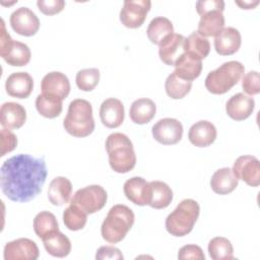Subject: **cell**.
<instances>
[{
  "label": "cell",
  "mask_w": 260,
  "mask_h": 260,
  "mask_svg": "<svg viewBox=\"0 0 260 260\" xmlns=\"http://www.w3.org/2000/svg\"><path fill=\"white\" fill-rule=\"evenodd\" d=\"M242 44L240 31L232 26L223 27L214 38V48L217 54L230 56L239 51Z\"/></svg>",
  "instance_id": "cell-18"
},
{
  "label": "cell",
  "mask_w": 260,
  "mask_h": 260,
  "mask_svg": "<svg viewBox=\"0 0 260 260\" xmlns=\"http://www.w3.org/2000/svg\"><path fill=\"white\" fill-rule=\"evenodd\" d=\"M192 87V81L184 80L176 75L175 72H172L166 79L165 89L167 94L174 100L183 99L189 93Z\"/></svg>",
  "instance_id": "cell-34"
},
{
  "label": "cell",
  "mask_w": 260,
  "mask_h": 260,
  "mask_svg": "<svg viewBox=\"0 0 260 260\" xmlns=\"http://www.w3.org/2000/svg\"><path fill=\"white\" fill-rule=\"evenodd\" d=\"M149 184L151 193L148 205L154 209L168 207L173 200V191L171 187L162 181H151Z\"/></svg>",
  "instance_id": "cell-29"
},
{
  "label": "cell",
  "mask_w": 260,
  "mask_h": 260,
  "mask_svg": "<svg viewBox=\"0 0 260 260\" xmlns=\"http://www.w3.org/2000/svg\"><path fill=\"white\" fill-rule=\"evenodd\" d=\"M244 72L245 67L241 62H224L207 74L204 82L205 87L213 94H223L240 81Z\"/></svg>",
  "instance_id": "cell-6"
},
{
  "label": "cell",
  "mask_w": 260,
  "mask_h": 260,
  "mask_svg": "<svg viewBox=\"0 0 260 260\" xmlns=\"http://www.w3.org/2000/svg\"><path fill=\"white\" fill-rule=\"evenodd\" d=\"M208 253L213 260L234 259V248L230 240L224 237H215L208 243Z\"/></svg>",
  "instance_id": "cell-32"
},
{
  "label": "cell",
  "mask_w": 260,
  "mask_h": 260,
  "mask_svg": "<svg viewBox=\"0 0 260 260\" xmlns=\"http://www.w3.org/2000/svg\"><path fill=\"white\" fill-rule=\"evenodd\" d=\"M210 51V44L207 38L200 36L197 31H193L184 41V52L191 53L201 60L206 58Z\"/></svg>",
  "instance_id": "cell-33"
},
{
  "label": "cell",
  "mask_w": 260,
  "mask_h": 260,
  "mask_svg": "<svg viewBox=\"0 0 260 260\" xmlns=\"http://www.w3.org/2000/svg\"><path fill=\"white\" fill-rule=\"evenodd\" d=\"M9 22L16 34L24 37L35 36L40 28V19L27 7H19L14 10L10 15Z\"/></svg>",
  "instance_id": "cell-12"
},
{
  "label": "cell",
  "mask_w": 260,
  "mask_h": 260,
  "mask_svg": "<svg viewBox=\"0 0 260 260\" xmlns=\"http://www.w3.org/2000/svg\"><path fill=\"white\" fill-rule=\"evenodd\" d=\"M232 171L238 180L244 181L251 187H257L260 184V162L254 155L239 156Z\"/></svg>",
  "instance_id": "cell-11"
},
{
  "label": "cell",
  "mask_w": 260,
  "mask_h": 260,
  "mask_svg": "<svg viewBox=\"0 0 260 260\" xmlns=\"http://www.w3.org/2000/svg\"><path fill=\"white\" fill-rule=\"evenodd\" d=\"M34 231L40 239L55 231H59L56 216L50 211L39 212L34 218Z\"/></svg>",
  "instance_id": "cell-35"
},
{
  "label": "cell",
  "mask_w": 260,
  "mask_h": 260,
  "mask_svg": "<svg viewBox=\"0 0 260 260\" xmlns=\"http://www.w3.org/2000/svg\"><path fill=\"white\" fill-rule=\"evenodd\" d=\"M26 120V111L18 103L7 102L0 109V123L3 128L18 129Z\"/></svg>",
  "instance_id": "cell-23"
},
{
  "label": "cell",
  "mask_w": 260,
  "mask_h": 260,
  "mask_svg": "<svg viewBox=\"0 0 260 260\" xmlns=\"http://www.w3.org/2000/svg\"><path fill=\"white\" fill-rule=\"evenodd\" d=\"M184 41L183 35L175 34L166 37L158 45L159 59L167 65L174 66L179 57L184 53Z\"/></svg>",
  "instance_id": "cell-16"
},
{
  "label": "cell",
  "mask_w": 260,
  "mask_h": 260,
  "mask_svg": "<svg viewBox=\"0 0 260 260\" xmlns=\"http://www.w3.org/2000/svg\"><path fill=\"white\" fill-rule=\"evenodd\" d=\"M149 0H125L120 10V21L129 28H137L143 24L150 10Z\"/></svg>",
  "instance_id": "cell-9"
},
{
  "label": "cell",
  "mask_w": 260,
  "mask_h": 260,
  "mask_svg": "<svg viewBox=\"0 0 260 260\" xmlns=\"http://www.w3.org/2000/svg\"><path fill=\"white\" fill-rule=\"evenodd\" d=\"M106 150L111 169L119 174H126L134 169L136 154L130 138L120 132L110 134L106 139Z\"/></svg>",
  "instance_id": "cell-2"
},
{
  "label": "cell",
  "mask_w": 260,
  "mask_h": 260,
  "mask_svg": "<svg viewBox=\"0 0 260 260\" xmlns=\"http://www.w3.org/2000/svg\"><path fill=\"white\" fill-rule=\"evenodd\" d=\"M156 106L150 99L142 98L135 100L129 111V116L132 122L138 125H143L150 122L155 116Z\"/></svg>",
  "instance_id": "cell-28"
},
{
  "label": "cell",
  "mask_w": 260,
  "mask_h": 260,
  "mask_svg": "<svg viewBox=\"0 0 260 260\" xmlns=\"http://www.w3.org/2000/svg\"><path fill=\"white\" fill-rule=\"evenodd\" d=\"M124 256L120 249L114 246H102L96 250L95 259L99 260H107V259H114V260H121Z\"/></svg>",
  "instance_id": "cell-42"
},
{
  "label": "cell",
  "mask_w": 260,
  "mask_h": 260,
  "mask_svg": "<svg viewBox=\"0 0 260 260\" xmlns=\"http://www.w3.org/2000/svg\"><path fill=\"white\" fill-rule=\"evenodd\" d=\"M44 247L48 254L53 257L63 258L71 252V242L64 234L55 231L42 238Z\"/></svg>",
  "instance_id": "cell-25"
},
{
  "label": "cell",
  "mask_w": 260,
  "mask_h": 260,
  "mask_svg": "<svg viewBox=\"0 0 260 260\" xmlns=\"http://www.w3.org/2000/svg\"><path fill=\"white\" fill-rule=\"evenodd\" d=\"M255 108V101L252 96L238 92L230 98L225 104V112L235 121H243L251 116Z\"/></svg>",
  "instance_id": "cell-17"
},
{
  "label": "cell",
  "mask_w": 260,
  "mask_h": 260,
  "mask_svg": "<svg viewBox=\"0 0 260 260\" xmlns=\"http://www.w3.org/2000/svg\"><path fill=\"white\" fill-rule=\"evenodd\" d=\"M34 88V79L27 72H13L5 81V89L8 95L16 99H26Z\"/></svg>",
  "instance_id": "cell-19"
},
{
  "label": "cell",
  "mask_w": 260,
  "mask_h": 260,
  "mask_svg": "<svg viewBox=\"0 0 260 260\" xmlns=\"http://www.w3.org/2000/svg\"><path fill=\"white\" fill-rule=\"evenodd\" d=\"M125 117V110L122 102L115 98L105 100L100 107V118L104 126L108 128L119 127Z\"/></svg>",
  "instance_id": "cell-20"
},
{
  "label": "cell",
  "mask_w": 260,
  "mask_h": 260,
  "mask_svg": "<svg viewBox=\"0 0 260 260\" xmlns=\"http://www.w3.org/2000/svg\"><path fill=\"white\" fill-rule=\"evenodd\" d=\"M135 220L132 209L123 204H116L109 210L101 226V234L105 241L117 244L124 240Z\"/></svg>",
  "instance_id": "cell-3"
},
{
  "label": "cell",
  "mask_w": 260,
  "mask_h": 260,
  "mask_svg": "<svg viewBox=\"0 0 260 260\" xmlns=\"http://www.w3.org/2000/svg\"><path fill=\"white\" fill-rule=\"evenodd\" d=\"M197 32L204 37H215L224 27V16L221 10H210L200 15Z\"/></svg>",
  "instance_id": "cell-24"
},
{
  "label": "cell",
  "mask_w": 260,
  "mask_h": 260,
  "mask_svg": "<svg viewBox=\"0 0 260 260\" xmlns=\"http://www.w3.org/2000/svg\"><path fill=\"white\" fill-rule=\"evenodd\" d=\"M72 195V184L66 177L54 178L48 188V199L53 205H63L70 200Z\"/></svg>",
  "instance_id": "cell-27"
},
{
  "label": "cell",
  "mask_w": 260,
  "mask_h": 260,
  "mask_svg": "<svg viewBox=\"0 0 260 260\" xmlns=\"http://www.w3.org/2000/svg\"><path fill=\"white\" fill-rule=\"evenodd\" d=\"M37 5L40 11L46 15H54L61 12L65 7L63 0H39Z\"/></svg>",
  "instance_id": "cell-39"
},
{
  "label": "cell",
  "mask_w": 260,
  "mask_h": 260,
  "mask_svg": "<svg viewBox=\"0 0 260 260\" xmlns=\"http://www.w3.org/2000/svg\"><path fill=\"white\" fill-rule=\"evenodd\" d=\"M216 135L215 126L207 120H200L194 123L188 132L189 141L197 147L209 146L216 139Z\"/></svg>",
  "instance_id": "cell-21"
},
{
  "label": "cell",
  "mask_w": 260,
  "mask_h": 260,
  "mask_svg": "<svg viewBox=\"0 0 260 260\" xmlns=\"http://www.w3.org/2000/svg\"><path fill=\"white\" fill-rule=\"evenodd\" d=\"M224 10V2L222 0H200L196 2V11L199 15L210 10Z\"/></svg>",
  "instance_id": "cell-43"
},
{
  "label": "cell",
  "mask_w": 260,
  "mask_h": 260,
  "mask_svg": "<svg viewBox=\"0 0 260 260\" xmlns=\"http://www.w3.org/2000/svg\"><path fill=\"white\" fill-rule=\"evenodd\" d=\"M62 100L43 93L39 94L36 99V109L45 118L53 119L58 117L62 112Z\"/></svg>",
  "instance_id": "cell-31"
},
{
  "label": "cell",
  "mask_w": 260,
  "mask_h": 260,
  "mask_svg": "<svg viewBox=\"0 0 260 260\" xmlns=\"http://www.w3.org/2000/svg\"><path fill=\"white\" fill-rule=\"evenodd\" d=\"M17 145L16 135L7 128L1 129V152L0 155L4 156L6 153L11 152Z\"/></svg>",
  "instance_id": "cell-40"
},
{
  "label": "cell",
  "mask_w": 260,
  "mask_h": 260,
  "mask_svg": "<svg viewBox=\"0 0 260 260\" xmlns=\"http://www.w3.org/2000/svg\"><path fill=\"white\" fill-rule=\"evenodd\" d=\"M238 184L239 180L230 168L218 169L213 173L210 179V187L212 191L219 195H226L233 192Z\"/></svg>",
  "instance_id": "cell-26"
},
{
  "label": "cell",
  "mask_w": 260,
  "mask_h": 260,
  "mask_svg": "<svg viewBox=\"0 0 260 260\" xmlns=\"http://www.w3.org/2000/svg\"><path fill=\"white\" fill-rule=\"evenodd\" d=\"M63 127L74 137H86L94 130L91 104L83 99L73 100L63 121Z\"/></svg>",
  "instance_id": "cell-4"
},
{
  "label": "cell",
  "mask_w": 260,
  "mask_h": 260,
  "mask_svg": "<svg viewBox=\"0 0 260 260\" xmlns=\"http://www.w3.org/2000/svg\"><path fill=\"white\" fill-rule=\"evenodd\" d=\"M107 199V191L102 186L89 185L78 189L70 199V204L91 214L101 210L106 205Z\"/></svg>",
  "instance_id": "cell-8"
},
{
  "label": "cell",
  "mask_w": 260,
  "mask_h": 260,
  "mask_svg": "<svg viewBox=\"0 0 260 260\" xmlns=\"http://www.w3.org/2000/svg\"><path fill=\"white\" fill-rule=\"evenodd\" d=\"M200 213V206L193 199L182 200L166 218V230L175 237L189 234L196 223Z\"/></svg>",
  "instance_id": "cell-5"
},
{
  "label": "cell",
  "mask_w": 260,
  "mask_h": 260,
  "mask_svg": "<svg viewBox=\"0 0 260 260\" xmlns=\"http://www.w3.org/2000/svg\"><path fill=\"white\" fill-rule=\"evenodd\" d=\"M3 256L5 260H36L40 256V251L32 240L19 238L6 243Z\"/></svg>",
  "instance_id": "cell-13"
},
{
  "label": "cell",
  "mask_w": 260,
  "mask_h": 260,
  "mask_svg": "<svg viewBox=\"0 0 260 260\" xmlns=\"http://www.w3.org/2000/svg\"><path fill=\"white\" fill-rule=\"evenodd\" d=\"M175 73L178 77L193 81L196 79L202 70V60L188 52H184L175 63Z\"/></svg>",
  "instance_id": "cell-22"
},
{
  "label": "cell",
  "mask_w": 260,
  "mask_h": 260,
  "mask_svg": "<svg viewBox=\"0 0 260 260\" xmlns=\"http://www.w3.org/2000/svg\"><path fill=\"white\" fill-rule=\"evenodd\" d=\"M123 191L127 199L136 205H148L150 201V184L142 177H132L128 179L124 183Z\"/></svg>",
  "instance_id": "cell-15"
},
{
  "label": "cell",
  "mask_w": 260,
  "mask_h": 260,
  "mask_svg": "<svg viewBox=\"0 0 260 260\" xmlns=\"http://www.w3.org/2000/svg\"><path fill=\"white\" fill-rule=\"evenodd\" d=\"M0 55L9 65L18 67L26 65L31 57V52L27 45L11 39L3 19H1Z\"/></svg>",
  "instance_id": "cell-7"
},
{
  "label": "cell",
  "mask_w": 260,
  "mask_h": 260,
  "mask_svg": "<svg viewBox=\"0 0 260 260\" xmlns=\"http://www.w3.org/2000/svg\"><path fill=\"white\" fill-rule=\"evenodd\" d=\"M48 171L43 157L18 153L6 159L0 169L3 194L14 202H27L42 191Z\"/></svg>",
  "instance_id": "cell-1"
},
{
  "label": "cell",
  "mask_w": 260,
  "mask_h": 260,
  "mask_svg": "<svg viewBox=\"0 0 260 260\" xmlns=\"http://www.w3.org/2000/svg\"><path fill=\"white\" fill-rule=\"evenodd\" d=\"M100 81V70L98 68H85L76 73L75 82L77 87L83 91H91Z\"/></svg>",
  "instance_id": "cell-37"
},
{
  "label": "cell",
  "mask_w": 260,
  "mask_h": 260,
  "mask_svg": "<svg viewBox=\"0 0 260 260\" xmlns=\"http://www.w3.org/2000/svg\"><path fill=\"white\" fill-rule=\"evenodd\" d=\"M42 93L60 100H65L70 92V82L68 77L59 71L47 73L41 81Z\"/></svg>",
  "instance_id": "cell-14"
},
{
  "label": "cell",
  "mask_w": 260,
  "mask_h": 260,
  "mask_svg": "<svg viewBox=\"0 0 260 260\" xmlns=\"http://www.w3.org/2000/svg\"><path fill=\"white\" fill-rule=\"evenodd\" d=\"M178 258L183 259H197L204 260L205 256L202 249L197 245H185L178 252Z\"/></svg>",
  "instance_id": "cell-41"
},
{
  "label": "cell",
  "mask_w": 260,
  "mask_h": 260,
  "mask_svg": "<svg viewBox=\"0 0 260 260\" xmlns=\"http://www.w3.org/2000/svg\"><path fill=\"white\" fill-rule=\"evenodd\" d=\"M235 3L242 9H253L259 4V0L255 1H235Z\"/></svg>",
  "instance_id": "cell-44"
},
{
  "label": "cell",
  "mask_w": 260,
  "mask_h": 260,
  "mask_svg": "<svg viewBox=\"0 0 260 260\" xmlns=\"http://www.w3.org/2000/svg\"><path fill=\"white\" fill-rule=\"evenodd\" d=\"M63 221L70 231L82 230L87 221V213L75 205L70 204L63 212Z\"/></svg>",
  "instance_id": "cell-36"
},
{
  "label": "cell",
  "mask_w": 260,
  "mask_h": 260,
  "mask_svg": "<svg viewBox=\"0 0 260 260\" xmlns=\"http://www.w3.org/2000/svg\"><path fill=\"white\" fill-rule=\"evenodd\" d=\"M242 88L249 95L260 92V76L257 71H249L242 76Z\"/></svg>",
  "instance_id": "cell-38"
},
{
  "label": "cell",
  "mask_w": 260,
  "mask_h": 260,
  "mask_svg": "<svg viewBox=\"0 0 260 260\" xmlns=\"http://www.w3.org/2000/svg\"><path fill=\"white\" fill-rule=\"evenodd\" d=\"M153 138L164 145L178 143L183 136L182 123L174 118H164L158 120L151 128Z\"/></svg>",
  "instance_id": "cell-10"
},
{
  "label": "cell",
  "mask_w": 260,
  "mask_h": 260,
  "mask_svg": "<svg viewBox=\"0 0 260 260\" xmlns=\"http://www.w3.org/2000/svg\"><path fill=\"white\" fill-rule=\"evenodd\" d=\"M173 32L174 26L172 21L164 16H156L152 18L146 29L148 40L154 45H159L166 37Z\"/></svg>",
  "instance_id": "cell-30"
}]
</instances>
